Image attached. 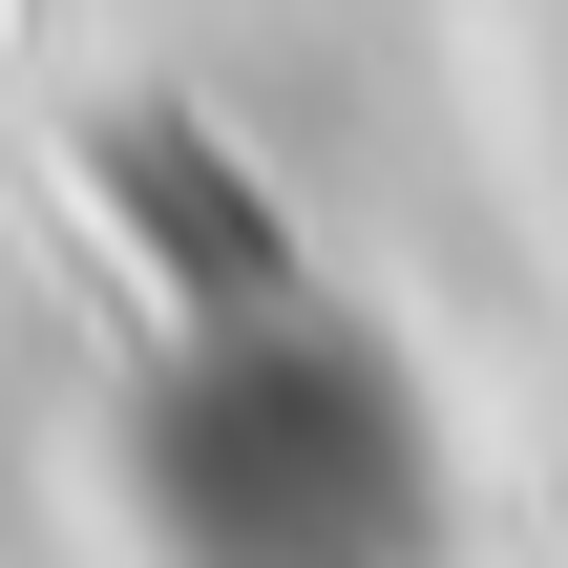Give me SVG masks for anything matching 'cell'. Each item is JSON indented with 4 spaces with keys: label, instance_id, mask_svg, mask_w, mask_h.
Listing matches in <instances>:
<instances>
[{
    "label": "cell",
    "instance_id": "obj_1",
    "mask_svg": "<svg viewBox=\"0 0 568 568\" xmlns=\"http://www.w3.org/2000/svg\"><path fill=\"white\" fill-rule=\"evenodd\" d=\"M105 190H126V232H148V253H169L190 295H232V316H274V295H295L274 211H253V190H232V169H211V148H190L169 105H105Z\"/></svg>",
    "mask_w": 568,
    "mask_h": 568
}]
</instances>
